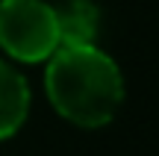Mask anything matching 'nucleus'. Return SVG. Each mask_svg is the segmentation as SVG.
Returning a JSON list of instances; mask_svg holds the SVG:
<instances>
[{
	"instance_id": "obj_1",
	"label": "nucleus",
	"mask_w": 159,
	"mask_h": 156,
	"mask_svg": "<svg viewBox=\"0 0 159 156\" xmlns=\"http://www.w3.org/2000/svg\"><path fill=\"white\" fill-rule=\"evenodd\" d=\"M44 88L53 109L85 130L103 127L124 103V77L100 47H56L47 59Z\"/></svg>"
},
{
	"instance_id": "obj_2",
	"label": "nucleus",
	"mask_w": 159,
	"mask_h": 156,
	"mask_svg": "<svg viewBox=\"0 0 159 156\" xmlns=\"http://www.w3.org/2000/svg\"><path fill=\"white\" fill-rule=\"evenodd\" d=\"M0 47L18 62H44L59 47L56 9L44 0H0Z\"/></svg>"
},
{
	"instance_id": "obj_3",
	"label": "nucleus",
	"mask_w": 159,
	"mask_h": 156,
	"mask_svg": "<svg viewBox=\"0 0 159 156\" xmlns=\"http://www.w3.org/2000/svg\"><path fill=\"white\" fill-rule=\"evenodd\" d=\"M30 112V86L6 59H0V141L24 127Z\"/></svg>"
},
{
	"instance_id": "obj_4",
	"label": "nucleus",
	"mask_w": 159,
	"mask_h": 156,
	"mask_svg": "<svg viewBox=\"0 0 159 156\" xmlns=\"http://www.w3.org/2000/svg\"><path fill=\"white\" fill-rule=\"evenodd\" d=\"M97 6L91 0H65L56 9L59 47H89L97 35Z\"/></svg>"
}]
</instances>
